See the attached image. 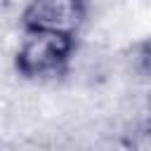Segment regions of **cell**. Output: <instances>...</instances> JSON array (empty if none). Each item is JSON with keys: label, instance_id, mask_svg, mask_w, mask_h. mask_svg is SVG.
Instances as JSON below:
<instances>
[{"label": "cell", "instance_id": "1", "mask_svg": "<svg viewBox=\"0 0 151 151\" xmlns=\"http://www.w3.org/2000/svg\"><path fill=\"white\" fill-rule=\"evenodd\" d=\"M76 38L47 31H26L14 52V68L28 80L59 78L68 73L71 57L76 52Z\"/></svg>", "mask_w": 151, "mask_h": 151}, {"label": "cell", "instance_id": "2", "mask_svg": "<svg viewBox=\"0 0 151 151\" xmlns=\"http://www.w3.org/2000/svg\"><path fill=\"white\" fill-rule=\"evenodd\" d=\"M90 14V0H28L21 12L24 31L78 35Z\"/></svg>", "mask_w": 151, "mask_h": 151}]
</instances>
